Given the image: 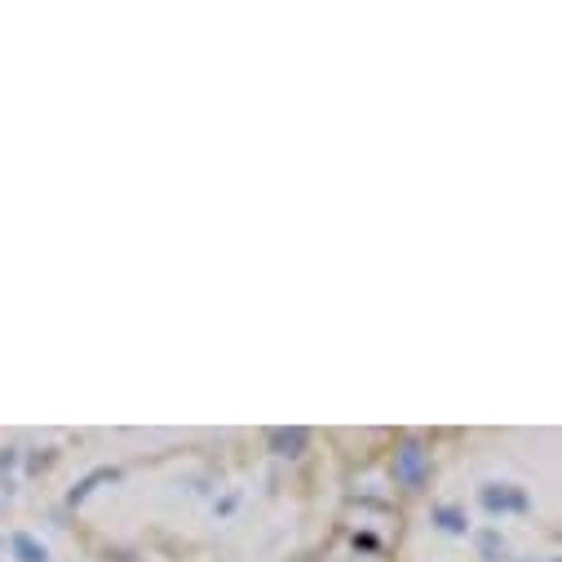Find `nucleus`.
<instances>
[{
  "label": "nucleus",
  "instance_id": "f257e3e1",
  "mask_svg": "<svg viewBox=\"0 0 562 562\" xmlns=\"http://www.w3.org/2000/svg\"><path fill=\"white\" fill-rule=\"evenodd\" d=\"M394 474L408 487H421V478H426V451L417 448V443H403V451L394 456Z\"/></svg>",
  "mask_w": 562,
  "mask_h": 562
},
{
  "label": "nucleus",
  "instance_id": "f03ea898",
  "mask_svg": "<svg viewBox=\"0 0 562 562\" xmlns=\"http://www.w3.org/2000/svg\"><path fill=\"white\" fill-rule=\"evenodd\" d=\"M483 505L496 514V509H527V496L523 492H496V487H487L483 492Z\"/></svg>",
  "mask_w": 562,
  "mask_h": 562
},
{
  "label": "nucleus",
  "instance_id": "7ed1b4c3",
  "mask_svg": "<svg viewBox=\"0 0 562 562\" xmlns=\"http://www.w3.org/2000/svg\"><path fill=\"white\" fill-rule=\"evenodd\" d=\"M13 554H18V562H49L45 545H40L36 536H27V532H18V536H13Z\"/></svg>",
  "mask_w": 562,
  "mask_h": 562
},
{
  "label": "nucleus",
  "instance_id": "20e7f679",
  "mask_svg": "<svg viewBox=\"0 0 562 562\" xmlns=\"http://www.w3.org/2000/svg\"><path fill=\"white\" fill-rule=\"evenodd\" d=\"M439 523H443V532H456V536L465 532V518L456 509H439Z\"/></svg>",
  "mask_w": 562,
  "mask_h": 562
},
{
  "label": "nucleus",
  "instance_id": "39448f33",
  "mask_svg": "<svg viewBox=\"0 0 562 562\" xmlns=\"http://www.w3.org/2000/svg\"><path fill=\"white\" fill-rule=\"evenodd\" d=\"M275 443H279V448H302V443H306V434H302V430H279V434H275Z\"/></svg>",
  "mask_w": 562,
  "mask_h": 562
}]
</instances>
